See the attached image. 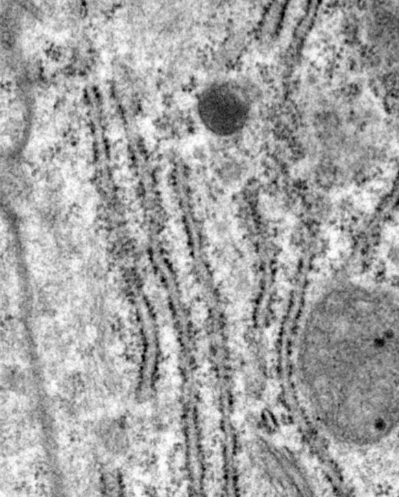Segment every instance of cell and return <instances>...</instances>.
Returning a JSON list of instances; mask_svg holds the SVG:
<instances>
[{
  "label": "cell",
  "instance_id": "6da1fadb",
  "mask_svg": "<svg viewBox=\"0 0 399 497\" xmlns=\"http://www.w3.org/2000/svg\"><path fill=\"white\" fill-rule=\"evenodd\" d=\"M199 113L206 128L217 135H233L241 130L248 116L243 95L226 84L211 86L199 102Z\"/></svg>",
  "mask_w": 399,
  "mask_h": 497
}]
</instances>
